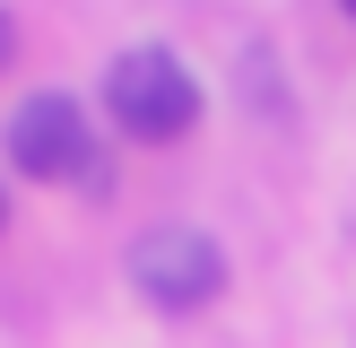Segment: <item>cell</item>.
<instances>
[{
  "label": "cell",
  "mask_w": 356,
  "mask_h": 348,
  "mask_svg": "<svg viewBox=\"0 0 356 348\" xmlns=\"http://www.w3.org/2000/svg\"><path fill=\"white\" fill-rule=\"evenodd\" d=\"M9 166L26 183H96L104 191V157H96V122L79 113V96L44 87L9 113Z\"/></svg>",
  "instance_id": "2"
},
{
  "label": "cell",
  "mask_w": 356,
  "mask_h": 348,
  "mask_svg": "<svg viewBox=\"0 0 356 348\" xmlns=\"http://www.w3.org/2000/svg\"><path fill=\"white\" fill-rule=\"evenodd\" d=\"M0 226H9V191H0Z\"/></svg>",
  "instance_id": "5"
},
{
  "label": "cell",
  "mask_w": 356,
  "mask_h": 348,
  "mask_svg": "<svg viewBox=\"0 0 356 348\" xmlns=\"http://www.w3.org/2000/svg\"><path fill=\"white\" fill-rule=\"evenodd\" d=\"M104 113H113V131L139 139V148H174V139L200 122V79H191L165 44H131L104 70Z\"/></svg>",
  "instance_id": "1"
},
{
  "label": "cell",
  "mask_w": 356,
  "mask_h": 348,
  "mask_svg": "<svg viewBox=\"0 0 356 348\" xmlns=\"http://www.w3.org/2000/svg\"><path fill=\"white\" fill-rule=\"evenodd\" d=\"M131 287L156 313H200L226 296V244L209 226H148L131 244Z\"/></svg>",
  "instance_id": "3"
},
{
  "label": "cell",
  "mask_w": 356,
  "mask_h": 348,
  "mask_svg": "<svg viewBox=\"0 0 356 348\" xmlns=\"http://www.w3.org/2000/svg\"><path fill=\"white\" fill-rule=\"evenodd\" d=\"M339 17H356V0H339Z\"/></svg>",
  "instance_id": "6"
},
{
  "label": "cell",
  "mask_w": 356,
  "mask_h": 348,
  "mask_svg": "<svg viewBox=\"0 0 356 348\" xmlns=\"http://www.w3.org/2000/svg\"><path fill=\"white\" fill-rule=\"evenodd\" d=\"M9 52H17V26H9V9H0V70H9Z\"/></svg>",
  "instance_id": "4"
}]
</instances>
